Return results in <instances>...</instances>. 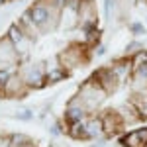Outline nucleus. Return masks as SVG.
Wrapping results in <instances>:
<instances>
[{"label": "nucleus", "mask_w": 147, "mask_h": 147, "mask_svg": "<svg viewBox=\"0 0 147 147\" xmlns=\"http://www.w3.org/2000/svg\"><path fill=\"white\" fill-rule=\"evenodd\" d=\"M84 63H86V49H84V45L75 43V45L67 47L63 53H59V65L65 71L84 67Z\"/></svg>", "instance_id": "20e7f679"}, {"label": "nucleus", "mask_w": 147, "mask_h": 147, "mask_svg": "<svg viewBox=\"0 0 147 147\" xmlns=\"http://www.w3.org/2000/svg\"><path fill=\"white\" fill-rule=\"evenodd\" d=\"M18 61H20V53H18L16 45L12 43V39L8 35L0 37V71L12 69Z\"/></svg>", "instance_id": "39448f33"}, {"label": "nucleus", "mask_w": 147, "mask_h": 147, "mask_svg": "<svg viewBox=\"0 0 147 147\" xmlns=\"http://www.w3.org/2000/svg\"><path fill=\"white\" fill-rule=\"evenodd\" d=\"M26 90H28V86L22 80V77L18 73H14V75H10V79L6 82L4 96H8V98H22L24 94H26Z\"/></svg>", "instance_id": "1a4fd4ad"}, {"label": "nucleus", "mask_w": 147, "mask_h": 147, "mask_svg": "<svg viewBox=\"0 0 147 147\" xmlns=\"http://www.w3.org/2000/svg\"><path fill=\"white\" fill-rule=\"evenodd\" d=\"M129 30L134 32V35H141V34H145V28H143V24H131V26H129Z\"/></svg>", "instance_id": "a211bd4d"}, {"label": "nucleus", "mask_w": 147, "mask_h": 147, "mask_svg": "<svg viewBox=\"0 0 147 147\" xmlns=\"http://www.w3.org/2000/svg\"><path fill=\"white\" fill-rule=\"evenodd\" d=\"M61 6L63 0H39L24 16L34 24L37 32L49 34L61 24Z\"/></svg>", "instance_id": "f257e3e1"}, {"label": "nucleus", "mask_w": 147, "mask_h": 147, "mask_svg": "<svg viewBox=\"0 0 147 147\" xmlns=\"http://www.w3.org/2000/svg\"><path fill=\"white\" fill-rule=\"evenodd\" d=\"M8 37L12 39V43L16 45L18 49V53H28L30 51V47H32V37H28L26 32H24L20 26H12L10 30H8Z\"/></svg>", "instance_id": "6e6552de"}, {"label": "nucleus", "mask_w": 147, "mask_h": 147, "mask_svg": "<svg viewBox=\"0 0 147 147\" xmlns=\"http://www.w3.org/2000/svg\"><path fill=\"white\" fill-rule=\"evenodd\" d=\"M98 22V14H96V6L92 0H82L79 8V26L84 30H94V26Z\"/></svg>", "instance_id": "423d86ee"}, {"label": "nucleus", "mask_w": 147, "mask_h": 147, "mask_svg": "<svg viewBox=\"0 0 147 147\" xmlns=\"http://www.w3.org/2000/svg\"><path fill=\"white\" fill-rule=\"evenodd\" d=\"M104 53H106V49H104V47H98V51H96V55H104Z\"/></svg>", "instance_id": "4be33fe9"}, {"label": "nucleus", "mask_w": 147, "mask_h": 147, "mask_svg": "<svg viewBox=\"0 0 147 147\" xmlns=\"http://www.w3.org/2000/svg\"><path fill=\"white\" fill-rule=\"evenodd\" d=\"M122 145L124 147H145L147 145V127L134 129L127 136L122 137Z\"/></svg>", "instance_id": "9b49d317"}, {"label": "nucleus", "mask_w": 147, "mask_h": 147, "mask_svg": "<svg viewBox=\"0 0 147 147\" xmlns=\"http://www.w3.org/2000/svg\"><path fill=\"white\" fill-rule=\"evenodd\" d=\"M86 131H88V137H96L104 131L102 127V118H92L86 122Z\"/></svg>", "instance_id": "4468645a"}, {"label": "nucleus", "mask_w": 147, "mask_h": 147, "mask_svg": "<svg viewBox=\"0 0 147 147\" xmlns=\"http://www.w3.org/2000/svg\"><path fill=\"white\" fill-rule=\"evenodd\" d=\"M28 88H41L47 82V73L43 69V63H26L18 73Z\"/></svg>", "instance_id": "7ed1b4c3"}, {"label": "nucleus", "mask_w": 147, "mask_h": 147, "mask_svg": "<svg viewBox=\"0 0 147 147\" xmlns=\"http://www.w3.org/2000/svg\"><path fill=\"white\" fill-rule=\"evenodd\" d=\"M141 49H143V47H141V43H137V41H131L129 45L125 47V55H129V53H136V55H137Z\"/></svg>", "instance_id": "f3484780"}, {"label": "nucleus", "mask_w": 147, "mask_h": 147, "mask_svg": "<svg viewBox=\"0 0 147 147\" xmlns=\"http://www.w3.org/2000/svg\"><path fill=\"white\" fill-rule=\"evenodd\" d=\"M0 147H12V137L0 136Z\"/></svg>", "instance_id": "412c9836"}, {"label": "nucleus", "mask_w": 147, "mask_h": 147, "mask_svg": "<svg viewBox=\"0 0 147 147\" xmlns=\"http://www.w3.org/2000/svg\"><path fill=\"white\" fill-rule=\"evenodd\" d=\"M92 79L96 80V82H98L108 94L114 92L116 88H118V84H120V77L116 75V71H114L112 67H110V69H100L98 73H94Z\"/></svg>", "instance_id": "0eeeda50"}, {"label": "nucleus", "mask_w": 147, "mask_h": 147, "mask_svg": "<svg viewBox=\"0 0 147 147\" xmlns=\"http://www.w3.org/2000/svg\"><path fill=\"white\" fill-rule=\"evenodd\" d=\"M106 94H108V92L104 90L94 79H90L80 86V90L77 92L75 100L79 102L86 112H92V110H96L102 102L106 100Z\"/></svg>", "instance_id": "f03ea898"}, {"label": "nucleus", "mask_w": 147, "mask_h": 147, "mask_svg": "<svg viewBox=\"0 0 147 147\" xmlns=\"http://www.w3.org/2000/svg\"><path fill=\"white\" fill-rule=\"evenodd\" d=\"M14 118H20V120H30V118H32V112L24 108V110H18V112L14 114Z\"/></svg>", "instance_id": "6ab92c4d"}, {"label": "nucleus", "mask_w": 147, "mask_h": 147, "mask_svg": "<svg viewBox=\"0 0 147 147\" xmlns=\"http://www.w3.org/2000/svg\"><path fill=\"white\" fill-rule=\"evenodd\" d=\"M86 114H88V112H86V110H84V108H82V106H80V104L75 100V98H73V100L67 104V114H65V116H67V120L71 122V124L82 122Z\"/></svg>", "instance_id": "f8f14e48"}, {"label": "nucleus", "mask_w": 147, "mask_h": 147, "mask_svg": "<svg viewBox=\"0 0 147 147\" xmlns=\"http://www.w3.org/2000/svg\"><path fill=\"white\" fill-rule=\"evenodd\" d=\"M30 147H34V145H30Z\"/></svg>", "instance_id": "5701e85b"}, {"label": "nucleus", "mask_w": 147, "mask_h": 147, "mask_svg": "<svg viewBox=\"0 0 147 147\" xmlns=\"http://www.w3.org/2000/svg\"><path fill=\"white\" fill-rule=\"evenodd\" d=\"M112 8H114V0H104V14H106V18H110Z\"/></svg>", "instance_id": "aec40b11"}, {"label": "nucleus", "mask_w": 147, "mask_h": 147, "mask_svg": "<svg viewBox=\"0 0 147 147\" xmlns=\"http://www.w3.org/2000/svg\"><path fill=\"white\" fill-rule=\"evenodd\" d=\"M124 118H122V114L116 112V110H106V114L102 116V127H104V131L108 134V136H114L122 125H124Z\"/></svg>", "instance_id": "9d476101"}, {"label": "nucleus", "mask_w": 147, "mask_h": 147, "mask_svg": "<svg viewBox=\"0 0 147 147\" xmlns=\"http://www.w3.org/2000/svg\"><path fill=\"white\" fill-rule=\"evenodd\" d=\"M67 77V71L65 69H53V71H49L47 73V82H59V80H63Z\"/></svg>", "instance_id": "2eb2a0df"}, {"label": "nucleus", "mask_w": 147, "mask_h": 147, "mask_svg": "<svg viewBox=\"0 0 147 147\" xmlns=\"http://www.w3.org/2000/svg\"><path fill=\"white\" fill-rule=\"evenodd\" d=\"M69 134L75 139H88V131H86V122H77L69 127Z\"/></svg>", "instance_id": "ddd939ff"}, {"label": "nucleus", "mask_w": 147, "mask_h": 147, "mask_svg": "<svg viewBox=\"0 0 147 147\" xmlns=\"http://www.w3.org/2000/svg\"><path fill=\"white\" fill-rule=\"evenodd\" d=\"M8 79H10V73L8 71H0V94H4V88H6Z\"/></svg>", "instance_id": "dca6fc26"}]
</instances>
